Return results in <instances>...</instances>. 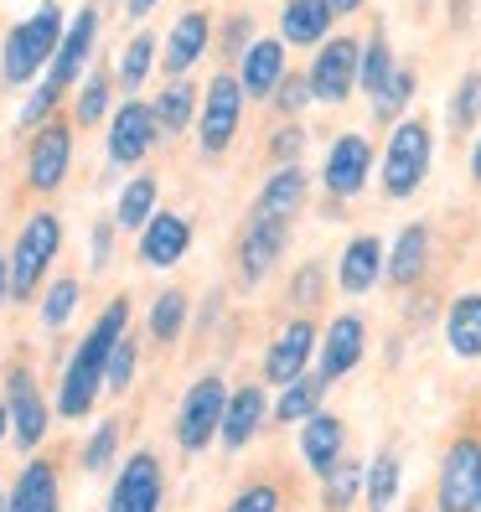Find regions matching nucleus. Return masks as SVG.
Instances as JSON below:
<instances>
[{
  "label": "nucleus",
  "instance_id": "obj_1",
  "mask_svg": "<svg viewBox=\"0 0 481 512\" xmlns=\"http://www.w3.org/2000/svg\"><path fill=\"white\" fill-rule=\"evenodd\" d=\"M125 321H130V306H125V300H109V311L99 316L94 331H88V342L73 352L68 378H63V404H57L68 419H78V414L94 409L99 383H104V373H109V352L125 342Z\"/></svg>",
  "mask_w": 481,
  "mask_h": 512
},
{
  "label": "nucleus",
  "instance_id": "obj_2",
  "mask_svg": "<svg viewBox=\"0 0 481 512\" xmlns=\"http://www.w3.org/2000/svg\"><path fill=\"white\" fill-rule=\"evenodd\" d=\"M430 156H435V135L425 119H399L394 135H388V150H383V192L394 202L414 197L430 176Z\"/></svg>",
  "mask_w": 481,
  "mask_h": 512
},
{
  "label": "nucleus",
  "instance_id": "obj_3",
  "mask_svg": "<svg viewBox=\"0 0 481 512\" xmlns=\"http://www.w3.org/2000/svg\"><path fill=\"white\" fill-rule=\"evenodd\" d=\"M63 37H68V32H63V16H57L52 0H42V11H37V16H26L16 32L6 37V52H0V63H6V78H11V83L37 78V68L57 57Z\"/></svg>",
  "mask_w": 481,
  "mask_h": 512
},
{
  "label": "nucleus",
  "instance_id": "obj_4",
  "mask_svg": "<svg viewBox=\"0 0 481 512\" xmlns=\"http://www.w3.org/2000/svg\"><path fill=\"white\" fill-rule=\"evenodd\" d=\"M435 512H481V440L461 435L450 440L440 481H435Z\"/></svg>",
  "mask_w": 481,
  "mask_h": 512
},
{
  "label": "nucleus",
  "instance_id": "obj_5",
  "mask_svg": "<svg viewBox=\"0 0 481 512\" xmlns=\"http://www.w3.org/2000/svg\"><path fill=\"white\" fill-rule=\"evenodd\" d=\"M94 26H99V16L94 11H83L73 26H68V37H63V47H57V57H52V73H47V83L32 94V104L21 109V125H37V119L57 104V94L78 78V68H83V57H88V47H94Z\"/></svg>",
  "mask_w": 481,
  "mask_h": 512
},
{
  "label": "nucleus",
  "instance_id": "obj_6",
  "mask_svg": "<svg viewBox=\"0 0 481 512\" xmlns=\"http://www.w3.org/2000/svg\"><path fill=\"white\" fill-rule=\"evenodd\" d=\"M357 68H363V42H352V37H332V42H321L316 52V63H311V94L321 104H347L352 99V88H357Z\"/></svg>",
  "mask_w": 481,
  "mask_h": 512
},
{
  "label": "nucleus",
  "instance_id": "obj_7",
  "mask_svg": "<svg viewBox=\"0 0 481 512\" xmlns=\"http://www.w3.org/2000/svg\"><path fill=\"white\" fill-rule=\"evenodd\" d=\"M223 414H228V388H223V378L192 383V394H187V404H182V419H176V440H182V450H202L213 435H223Z\"/></svg>",
  "mask_w": 481,
  "mask_h": 512
},
{
  "label": "nucleus",
  "instance_id": "obj_8",
  "mask_svg": "<svg viewBox=\"0 0 481 512\" xmlns=\"http://www.w3.org/2000/svg\"><path fill=\"white\" fill-rule=\"evenodd\" d=\"M57 244H63V223L47 218V213L21 228V244H16V259H11V290H16L21 300L37 290V280H42V269L52 264Z\"/></svg>",
  "mask_w": 481,
  "mask_h": 512
},
{
  "label": "nucleus",
  "instance_id": "obj_9",
  "mask_svg": "<svg viewBox=\"0 0 481 512\" xmlns=\"http://www.w3.org/2000/svg\"><path fill=\"white\" fill-rule=\"evenodd\" d=\"M363 352H368V326H363V316H337L332 326L321 331V347H316V373L326 378V383H337V378H347L357 363H363Z\"/></svg>",
  "mask_w": 481,
  "mask_h": 512
},
{
  "label": "nucleus",
  "instance_id": "obj_10",
  "mask_svg": "<svg viewBox=\"0 0 481 512\" xmlns=\"http://www.w3.org/2000/svg\"><path fill=\"white\" fill-rule=\"evenodd\" d=\"M238 114H244V83L238 78H213L207 88V104H202V150L207 156H223L233 130H238Z\"/></svg>",
  "mask_w": 481,
  "mask_h": 512
},
{
  "label": "nucleus",
  "instance_id": "obj_11",
  "mask_svg": "<svg viewBox=\"0 0 481 512\" xmlns=\"http://www.w3.org/2000/svg\"><path fill=\"white\" fill-rule=\"evenodd\" d=\"M316 347H321V337H316V326L306 321V316H295L275 342H269V357H264V378L269 383H295V378H306V363L316 357Z\"/></svg>",
  "mask_w": 481,
  "mask_h": 512
},
{
  "label": "nucleus",
  "instance_id": "obj_12",
  "mask_svg": "<svg viewBox=\"0 0 481 512\" xmlns=\"http://www.w3.org/2000/svg\"><path fill=\"white\" fill-rule=\"evenodd\" d=\"M368 171H373V145L363 135H342L332 150H326V166H321L332 197H357L368 187Z\"/></svg>",
  "mask_w": 481,
  "mask_h": 512
},
{
  "label": "nucleus",
  "instance_id": "obj_13",
  "mask_svg": "<svg viewBox=\"0 0 481 512\" xmlns=\"http://www.w3.org/2000/svg\"><path fill=\"white\" fill-rule=\"evenodd\" d=\"M161 507V466L156 456H130L119 471L114 492H109V512H156Z\"/></svg>",
  "mask_w": 481,
  "mask_h": 512
},
{
  "label": "nucleus",
  "instance_id": "obj_14",
  "mask_svg": "<svg viewBox=\"0 0 481 512\" xmlns=\"http://www.w3.org/2000/svg\"><path fill=\"white\" fill-rule=\"evenodd\" d=\"M290 244V223H275V218H254L249 213V228H244V244H238V264H244V280H264L269 269L280 264Z\"/></svg>",
  "mask_w": 481,
  "mask_h": 512
},
{
  "label": "nucleus",
  "instance_id": "obj_15",
  "mask_svg": "<svg viewBox=\"0 0 481 512\" xmlns=\"http://www.w3.org/2000/svg\"><path fill=\"white\" fill-rule=\"evenodd\" d=\"M342 450H347V425H342L337 414H311L306 425H300V456H306V466H311L321 481L347 461Z\"/></svg>",
  "mask_w": 481,
  "mask_h": 512
},
{
  "label": "nucleus",
  "instance_id": "obj_16",
  "mask_svg": "<svg viewBox=\"0 0 481 512\" xmlns=\"http://www.w3.org/2000/svg\"><path fill=\"white\" fill-rule=\"evenodd\" d=\"M383 269H388V259H383V244L373 233H357L352 244L342 249V264H337V285L347 290V295H368L378 280H383Z\"/></svg>",
  "mask_w": 481,
  "mask_h": 512
},
{
  "label": "nucleus",
  "instance_id": "obj_17",
  "mask_svg": "<svg viewBox=\"0 0 481 512\" xmlns=\"http://www.w3.org/2000/svg\"><path fill=\"white\" fill-rule=\"evenodd\" d=\"M150 140H156V109H145V104H125L114 114V130H109V156L119 166H135Z\"/></svg>",
  "mask_w": 481,
  "mask_h": 512
},
{
  "label": "nucleus",
  "instance_id": "obj_18",
  "mask_svg": "<svg viewBox=\"0 0 481 512\" xmlns=\"http://www.w3.org/2000/svg\"><path fill=\"white\" fill-rule=\"evenodd\" d=\"M238 83H244V94L249 99H269L275 88L290 78L285 73V42H249V52L238 57Z\"/></svg>",
  "mask_w": 481,
  "mask_h": 512
},
{
  "label": "nucleus",
  "instance_id": "obj_19",
  "mask_svg": "<svg viewBox=\"0 0 481 512\" xmlns=\"http://www.w3.org/2000/svg\"><path fill=\"white\" fill-rule=\"evenodd\" d=\"M306 207V171L300 166H280L269 182L259 187L254 218H275V223H295V213Z\"/></svg>",
  "mask_w": 481,
  "mask_h": 512
},
{
  "label": "nucleus",
  "instance_id": "obj_20",
  "mask_svg": "<svg viewBox=\"0 0 481 512\" xmlns=\"http://www.w3.org/2000/svg\"><path fill=\"white\" fill-rule=\"evenodd\" d=\"M425 264H430V228L425 223H409L399 238H394V249H388V285H399L409 290L419 275H425Z\"/></svg>",
  "mask_w": 481,
  "mask_h": 512
},
{
  "label": "nucleus",
  "instance_id": "obj_21",
  "mask_svg": "<svg viewBox=\"0 0 481 512\" xmlns=\"http://www.w3.org/2000/svg\"><path fill=\"white\" fill-rule=\"evenodd\" d=\"M264 425V388L259 383H244L228 394V414H223V445L228 450H244Z\"/></svg>",
  "mask_w": 481,
  "mask_h": 512
},
{
  "label": "nucleus",
  "instance_id": "obj_22",
  "mask_svg": "<svg viewBox=\"0 0 481 512\" xmlns=\"http://www.w3.org/2000/svg\"><path fill=\"white\" fill-rule=\"evenodd\" d=\"M332 0H285V16H280V37L290 47H311V42H326L332 32Z\"/></svg>",
  "mask_w": 481,
  "mask_h": 512
},
{
  "label": "nucleus",
  "instance_id": "obj_23",
  "mask_svg": "<svg viewBox=\"0 0 481 512\" xmlns=\"http://www.w3.org/2000/svg\"><path fill=\"white\" fill-rule=\"evenodd\" d=\"M11 419H16V440L21 445H42V435H47V404H42V394H37V383H32L26 368L11 373Z\"/></svg>",
  "mask_w": 481,
  "mask_h": 512
},
{
  "label": "nucleus",
  "instance_id": "obj_24",
  "mask_svg": "<svg viewBox=\"0 0 481 512\" xmlns=\"http://www.w3.org/2000/svg\"><path fill=\"white\" fill-rule=\"evenodd\" d=\"M445 342L456 357L476 363L481 357V295H456L445 311Z\"/></svg>",
  "mask_w": 481,
  "mask_h": 512
},
{
  "label": "nucleus",
  "instance_id": "obj_25",
  "mask_svg": "<svg viewBox=\"0 0 481 512\" xmlns=\"http://www.w3.org/2000/svg\"><path fill=\"white\" fill-rule=\"evenodd\" d=\"M63 171H68V130H42L37 145H32V161H26V176H32V187L52 192L57 182H63Z\"/></svg>",
  "mask_w": 481,
  "mask_h": 512
},
{
  "label": "nucleus",
  "instance_id": "obj_26",
  "mask_svg": "<svg viewBox=\"0 0 481 512\" xmlns=\"http://www.w3.org/2000/svg\"><path fill=\"white\" fill-rule=\"evenodd\" d=\"M187 244H192V228L182 223V218H156L145 228V238H140V254H145V264H156V269H166V264H176L187 254Z\"/></svg>",
  "mask_w": 481,
  "mask_h": 512
},
{
  "label": "nucleus",
  "instance_id": "obj_27",
  "mask_svg": "<svg viewBox=\"0 0 481 512\" xmlns=\"http://www.w3.org/2000/svg\"><path fill=\"white\" fill-rule=\"evenodd\" d=\"M207 47V16L202 11H187L182 21H176V32L166 42V73H187L197 57Z\"/></svg>",
  "mask_w": 481,
  "mask_h": 512
},
{
  "label": "nucleus",
  "instance_id": "obj_28",
  "mask_svg": "<svg viewBox=\"0 0 481 512\" xmlns=\"http://www.w3.org/2000/svg\"><path fill=\"white\" fill-rule=\"evenodd\" d=\"M321 394H326V378L321 373H306V378L285 383V394L275 404V419H280V425H306L311 414H321Z\"/></svg>",
  "mask_w": 481,
  "mask_h": 512
},
{
  "label": "nucleus",
  "instance_id": "obj_29",
  "mask_svg": "<svg viewBox=\"0 0 481 512\" xmlns=\"http://www.w3.org/2000/svg\"><path fill=\"white\" fill-rule=\"evenodd\" d=\"M6 507L11 512H57V476H52V466H26Z\"/></svg>",
  "mask_w": 481,
  "mask_h": 512
},
{
  "label": "nucleus",
  "instance_id": "obj_30",
  "mask_svg": "<svg viewBox=\"0 0 481 512\" xmlns=\"http://www.w3.org/2000/svg\"><path fill=\"white\" fill-rule=\"evenodd\" d=\"M363 497H368V512H388L399 497V456L394 450H378L373 466H368V481H363Z\"/></svg>",
  "mask_w": 481,
  "mask_h": 512
},
{
  "label": "nucleus",
  "instance_id": "obj_31",
  "mask_svg": "<svg viewBox=\"0 0 481 512\" xmlns=\"http://www.w3.org/2000/svg\"><path fill=\"white\" fill-rule=\"evenodd\" d=\"M399 73V63H394V47H388V37L383 32H373L368 42H363V68H357V83L368 88V99H378L383 94V83Z\"/></svg>",
  "mask_w": 481,
  "mask_h": 512
},
{
  "label": "nucleus",
  "instance_id": "obj_32",
  "mask_svg": "<svg viewBox=\"0 0 481 512\" xmlns=\"http://www.w3.org/2000/svg\"><path fill=\"white\" fill-rule=\"evenodd\" d=\"M363 481H368L363 466H357V461H342L332 476H326V512H347V507L357 502V492H363Z\"/></svg>",
  "mask_w": 481,
  "mask_h": 512
},
{
  "label": "nucleus",
  "instance_id": "obj_33",
  "mask_svg": "<svg viewBox=\"0 0 481 512\" xmlns=\"http://www.w3.org/2000/svg\"><path fill=\"white\" fill-rule=\"evenodd\" d=\"M481 125V73H466L461 88L450 94V130H471Z\"/></svg>",
  "mask_w": 481,
  "mask_h": 512
},
{
  "label": "nucleus",
  "instance_id": "obj_34",
  "mask_svg": "<svg viewBox=\"0 0 481 512\" xmlns=\"http://www.w3.org/2000/svg\"><path fill=\"white\" fill-rule=\"evenodd\" d=\"M409 99H414V73H409V68H399L394 78L383 83V94L373 99V119H399Z\"/></svg>",
  "mask_w": 481,
  "mask_h": 512
},
{
  "label": "nucleus",
  "instance_id": "obj_35",
  "mask_svg": "<svg viewBox=\"0 0 481 512\" xmlns=\"http://www.w3.org/2000/svg\"><path fill=\"white\" fill-rule=\"evenodd\" d=\"M150 202H156V182H150V176L130 182L125 197H119V228H140L150 218Z\"/></svg>",
  "mask_w": 481,
  "mask_h": 512
},
{
  "label": "nucleus",
  "instance_id": "obj_36",
  "mask_svg": "<svg viewBox=\"0 0 481 512\" xmlns=\"http://www.w3.org/2000/svg\"><path fill=\"white\" fill-rule=\"evenodd\" d=\"M182 321H187V295L182 290H166L156 300V311H150V331H156L161 342H171L176 331H182Z\"/></svg>",
  "mask_w": 481,
  "mask_h": 512
},
{
  "label": "nucleus",
  "instance_id": "obj_37",
  "mask_svg": "<svg viewBox=\"0 0 481 512\" xmlns=\"http://www.w3.org/2000/svg\"><path fill=\"white\" fill-rule=\"evenodd\" d=\"M187 119H192V88L176 83V88H166V94L156 99V125L171 135V130H182Z\"/></svg>",
  "mask_w": 481,
  "mask_h": 512
},
{
  "label": "nucleus",
  "instance_id": "obj_38",
  "mask_svg": "<svg viewBox=\"0 0 481 512\" xmlns=\"http://www.w3.org/2000/svg\"><path fill=\"white\" fill-rule=\"evenodd\" d=\"M150 52H156V42H150V37H135L130 52L119 57V83H125V88H140V78L150 73Z\"/></svg>",
  "mask_w": 481,
  "mask_h": 512
},
{
  "label": "nucleus",
  "instance_id": "obj_39",
  "mask_svg": "<svg viewBox=\"0 0 481 512\" xmlns=\"http://www.w3.org/2000/svg\"><path fill=\"white\" fill-rule=\"evenodd\" d=\"M228 512H280V492L269 481H254V487H244L228 502Z\"/></svg>",
  "mask_w": 481,
  "mask_h": 512
},
{
  "label": "nucleus",
  "instance_id": "obj_40",
  "mask_svg": "<svg viewBox=\"0 0 481 512\" xmlns=\"http://www.w3.org/2000/svg\"><path fill=\"white\" fill-rule=\"evenodd\" d=\"M73 306H78V280H57L52 290H47V326H63L68 316H73Z\"/></svg>",
  "mask_w": 481,
  "mask_h": 512
},
{
  "label": "nucleus",
  "instance_id": "obj_41",
  "mask_svg": "<svg viewBox=\"0 0 481 512\" xmlns=\"http://www.w3.org/2000/svg\"><path fill=\"white\" fill-rule=\"evenodd\" d=\"M104 104H109V83H104V78H88L83 94H78V104H73L78 125H94V119L104 114Z\"/></svg>",
  "mask_w": 481,
  "mask_h": 512
},
{
  "label": "nucleus",
  "instance_id": "obj_42",
  "mask_svg": "<svg viewBox=\"0 0 481 512\" xmlns=\"http://www.w3.org/2000/svg\"><path fill=\"white\" fill-rule=\"evenodd\" d=\"M130 378H135V347H130V337H125V342L109 352V373H104V383L114 388V394H125Z\"/></svg>",
  "mask_w": 481,
  "mask_h": 512
},
{
  "label": "nucleus",
  "instance_id": "obj_43",
  "mask_svg": "<svg viewBox=\"0 0 481 512\" xmlns=\"http://www.w3.org/2000/svg\"><path fill=\"white\" fill-rule=\"evenodd\" d=\"M311 99H316V94H311V78H295V73L275 88V109H280V114H300Z\"/></svg>",
  "mask_w": 481,
  "mask_h": 512
},
{
  "label": "nucleus",
  "instance_id": "obj_44",
  "mask_svg": "<svg viewBox=\"0 0 481 512\" xmlns=\"http://www.w3.org/2000/svg\"><path fill=\"white\" fill-rule=\"evenodd\" d=\"M114 435H119L114 425H99V435H94V445H88V450H83V466H88V471H99V466H104V461L114 456Z\"/></svg>",
  "mask_w": 481,
  "mask_h": 512
},
{
  "label": "nucleus",
  "instance_id": "obj_45",
  "mask_svg": "<svg viewBox=\"0 0 481 512\" xmlns=\"http://www.w3.org/2000/svg\"><path fill=\"white\" fill-rule=\"evenodd\" d=\"M300 145H306V135H300L295 125H290V130H280L275 140H269V150H275V161H285V166H295V156H300Z\"/></svg>",
  "mask_w": 481,
  "mask_h": 512
},
{
  "label": "nucleus",
  "instance_id": "obj_46",
  "mask_svg": "<svg viewBox=\"0 0 481 512\" xmlns=\"http://www.w3.org/2000/svg\"><path fill=\"white\" fill-rule=\"evenodd\" d=\"M316 290H321V269L311 264V269H300V280H295V300H300V306H311Z\"/></svg>",
  "mask_w": 481,
  "mask_h": 512
},
{
  "label": "nucleus",
  "instance_id": "obj_47",
  "mask_svg": "<svg viewBox=\"0 0 481 512\" xmlns=\"http://www.w3.org/2000/svg\"><path fill=\"white\" fill-rule=\"evenodd\" d=\"M471 176H476V187H481V140L471 145Z\"/></svg>",
  "mask_w": 481,
  "mask_h": 512
},
{
  "label": "nucleus",
  "instance_id": "obj_48",
  "mask_svg": "<svg viewBox=\"0 0 481 512\" xmlns=\"http://www.w3.org/2000/svg\"><path fill=\"white\" fill-rule=\"evenodd\" d=\"M357 6H363V0H332V11H337V16H352Z\"/></svg>",
  "mask_w": 481,
  "mask_h": 512
},
{
  "label": "nucleus",
  "instance_id": "obj_49",
  "mask_svg": "<svg viewBox=\"0 0 481 512\" xmlns=\"http://www.w3.org/2000/svg\"><path fill=\"white\" fill-rule=\"evenodd\" d=\"M6 290H11V264H0V300H6Z\"/></svg>",
  "mask_w": 481,
  "mask_h": 512
},
{
  "label": "nucleus",
  "instance_id": "obj_50",
  "mask_svg": "<svg viewBox=\"0 0 481 512\" xmlns=\"http://www.w3.org/2000/svg\"><path fill=\"white\" fill-rule=\"evenodd\" d=\"M130 6H135V11H150V6H156V0H130Z\"/></svg>",
  "mask_w": 481,
  "mask_h": 512
},
{
  "label": "nucleus",
  "instance_id": "obj_51",
  "mask_svg": "<svg viewBox=\"0 0 481 512\" xmlns=\"http://www.w3.org/2000/svg\"><path fill=\"white\" fill-rule=\"evenodd\" d=\"M0 435H6V404H0Z\"/></svg>",
  "mask_w": 481,
  "mask_h": 512
},
{
  "label": "nucleus",
  "instance_id": "obj_52",
  "mask_svg": "<svg viewBox=\"0 0 481 512\" xmlns=\"http://www.w3.org/2000/svg\"><path fill=\"white\" fill-rule=\"evenodd\" d=\"M0 512H11V507H0Z\"/></svg>",
  "mask_w": 481,
  "mask_h": 512
}]
</instances>
